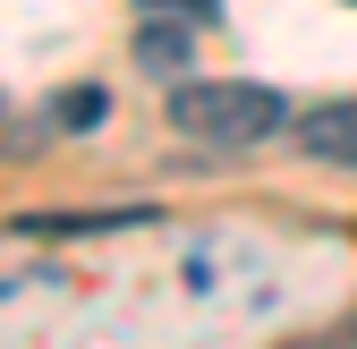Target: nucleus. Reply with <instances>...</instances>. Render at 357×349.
Returning <instances> with one entry per match:
<instances>
[{
    "label": "nucleus",
    "mask_w": 357,
    "mask_h": 349,
    "mask_svg": "<svg viewBox=\"0 0 357 349\" xmlns=\"http://www.w3.org/2000/svg\"><path fill=\"white\" fill-rule=\"evenodd\" d=\"M170 128H178V137H196V145L238 154V145L281 137L289 111H281L273 85H255V77H188V85L170 94Z\"/></svg>",
    "instance_id": "nucleus-1"
},
{
    "label": "nucleus",
    "mask_w": 357,
    "mask_h": 349,
    "mask_svg": "<svg viewBox=\"0 0 357 349\" xmlns=\"http://www.w3.org/2000/svg\"><path fill=\"white\" fill-rule=\"evenodd\" d=\"M298 154L306 162H332V170H357V94L349 103H324V111H298Z\"/></svg>",
    "instance_id": "nucleus-2"
},
{
    "label": "nucleus",
    "mask_w": 357,
    "mask_h": 349,
    "mask_svg": "<svg viewBox=\"0 0 357 349\" xmlns=\"http://www.w3.org/2000/svg\"><path fill=\"white\" fill-rule=\"evenodd\" d=\"M137 60H145L153 77H178V68H188V34H162V26H153V34L137 43Z\"/></svg>",
    "instance_id": "nucleus-3"
},
{
    "label": "nucleus",
    "mask_w": 357,
    "mask_h": 349,
    "mask_svg": "<svg viewBox=\"0 0 357 349\" xmlns=\"http://www.w3.org/2000/svg\"><path fill=\"white\" fill-rule=\"evenodd\" d=\"M102 111H111L102 85H68L60 94V128H102Z\"/></svg>",
    "instance_id": "nucleus-4"
},
{
    "label": "nucleus",
    "mask_w": 357,
    "mask_h": 349,
    "mask_svg": "<svg viewBox=\"0 0 357 349\" xmlns=\"http://www.w3.org/2000/svg\"><path fill=\"white\" fill-rule=\"evenodd\" d=\"M145 9H162V17H178V26H213L221 0H145Z\"/></svg>",
    "instance_id": "nucleus-5"
}]
</instances>
